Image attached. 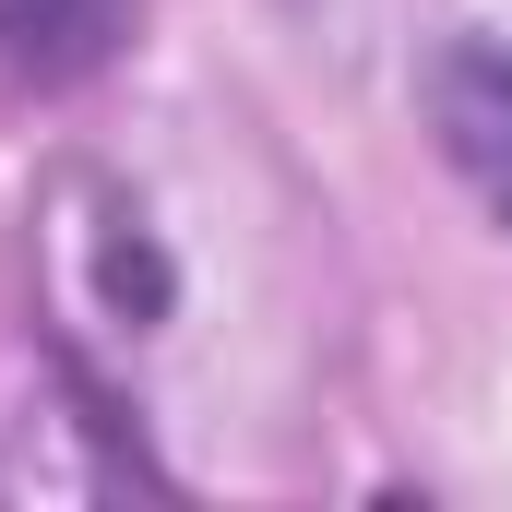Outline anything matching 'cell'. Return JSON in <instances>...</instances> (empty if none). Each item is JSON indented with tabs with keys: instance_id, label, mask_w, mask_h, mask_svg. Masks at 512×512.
I'll return each instance as SVG.
<instances>
[{
	"instance_id": "1",
	"label": "cell",
	"mask_w": 512,
	"mask_h": 512,
	"mask_svg": "<svg viewBox=\"0 0 512 512\" xmlns=\"http://www.w3.org/2000/svg\"><path fill=\"white\" fill-rule=\"evenodd\" d=\"M429 120H441V155L465 167V191L512 227V60L501 48H453L429 72Z\"/></svg>"
},
{
	"instance_id": "2",
	"label": "cell",
	"mask_w": 512,
	"mask_h": 512,
	"mask_svg": "<svg viewBox=\"0 0 512 512\" xmlns=\"http://www.w3.org/2000/svg\"><path fill=\"white\" fill-rule=\"evenodd\" d=\"M131 12L143 0H0V84L60 96V84L108 72L120 36H131Z\"/></svg>"
}]
</instances>
